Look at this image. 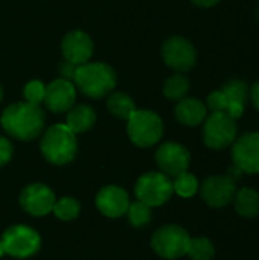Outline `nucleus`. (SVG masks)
Returning a JSON list of instances; mask_svg holds the SVG:
<instances>
[{
    "label": "nucleus",
    "instance_id": "f257e3e1",
    "mask_svg": "<svg viewBox=\"0 0 259 260\" xmlns=\"http://www.w3.org/2000/svg\"><path fill=\"white\" fill-rule=\"evenodd\" d=\"M44 113L40 105L26 101L9 105L0 117L3 129L14 139L23 142L37 139L44 128Z\"/></svg>",
    "mask_w": 259,
    "mask_h": 260
},
{
    "label": "nucleus",
    "instance_id": "f03ea898",
    "mask_svg": "<svg viewBox=\"0 0 259 260\" xmlns=\"http://www.w3.org/2000/svg\"><path fill=\"white\" fill-rule=\"evenodd\" d=\"M75 84L78 88L92 99L105 98L116 87V73L105 62H85L76 67Z\"/></svg>",
    "mask_w": 259,
    "mask_h": 260
},
{
    "label": "nucleus",
    "instance_id": "7ed1b4c3",
    "mask_svg": "<svg viewBox=\"0 0 259 260\" xmlns=\"http://www.w3.org/2000/svg\"><path fill=\"white\" fill-rule=\"evenodd\" d=\"M40 149L49 163L67 165L75 158L78 149L75 133H72L67 125L56 123L43 134Z\"/></svg>",
    "mask_w": 259,
    "mask_h": 260
},
{
    "label": "nucleus",
    "instance_id": "20e7f679",
    "mask_svg": "<svg viewBox=\"0 0 259 260\" xmlns=\"http://www.w3.org/2000/svg\"><path fill=\"white\" fill-rule=\"evenodd\" d=\"M249 98V87L241 79H234L224 84L221 90L212 91L208 96V107L212 111H223L232 119H238L244 113Z\"/></svg>",
    "mask_w": 259,
    "mask_h": 260
},
{
    "label": "nucleus",
    "instance_id": "39448f33",
    "mask_svg": "<svg viewBox=\"0 0 259 260\" xmlns=\"http://www.w3.org/2000/svg\"><path fill=\"white\" fill-rule=\"evenodd\" d=\"M127 122V131L131 142L140 148L156 145L163 136V122L154 111L136 110Z\"/></svg>",
    "mask_w": 259,
    "mask_h": 260
},
{
    "label": "nucleus",
    "instance_id": "423d86ee",
    "mask_svg": "<svg viewBox=\"0 0 259 260\" xmlns=\"http://www.w3.org/2000/svg\"><path fill=\"white\" fill-rule=\"evenodd\" d=\"M134 192L139 201L150 207H156L165 204L171 198L174 187L169 177L163 172H148L139 177Z\"/></svg>",
    "mask_w": 259,
    "mask_h": 260
},
{
    "label": "nucleus",
    "instance_id": "0eeeda50",
    "mask_svg": "<svg viewBox=\"0 0 259 260\" xmlns=\"http://www.w3.org/2000/svg\"><path fill=\"white\" fill-rule=\"evenodd\" d=\"M203 140L211 149H224L237 139V122L223 111H212L205 119Z\"/></svg>",
    "mask_w": 259,
    "mask_h": 260
},
{
    "label": "nucleus",
    "instance_id": "6e6552de",
    "mask_svg": "<svg viewBox=\"0 0 259 260\" xmlns=\"http://www.w3.org/2000/svg\"><path fill=\"white\" fill-rule=\"evenodd\" d=\"M189 235L179 225H165L159 229L151 239L153 250L165 259H179L186 254Z\"/></svg>",
    "mask_w": 259,
    "mask_h": 260
},
{
    "label": "nucleus",
    "instance_id": "1a4fd4ad",
    "mask_svg": "<svg viewBox=\"0 0 259 260\" xmlns=\"http://www.w3.org/2000/svg\"><path fill=\"white\" fill-rule=\"evenodd\" d=\"M2 244L6 254L24 259L38 251L41 239L34 229L26 225H12L3 233Z\"/></svg>",
    "mask_w": 259,
    "mask_h": 260
},
{
    "label": "nucleus",
    "instance_id": "9d476101",
    "mask_svg": "<svg viewBox=\"0 0 259 260\" xmlns=\"http://www.w3.org/2000/svg\"><path fill=\"white\" fill-rule=\"evenodd\" d=\"M162 55L171 69L177 72H188L195 66L197 53L191 41L183 37H171L162 46Z\"/></svg>",
    "mask_w": 259,
    "mask_h": 260
},
{
    "label": "nucleus",
    "instance_id": "9b49d317",
    "mask_svg": "<svg viewBox=\"0 0 259 260\" xmlns=\"http://www.w3.org/2000/svg\"><path fill=\"white\" fill-rule=\"evenodd\" d=\"M232 160L241 172L259 174V133H246L235 139Z\"/></svg>",
    "mask_w": 259,
    "mask_h": 260
},
{
    "label": "nucleus",
    "instance_id": "f8f14e48",
    "mask_svg": "<svg viewBox=\"0 0 259 260\" xmlns=\"http://www.w3.org/2000/svg\"><path fill=\"white\" fill-rule=\"evenodd\" d=\"M189 161H191V154L180 143L168 142V143L160 145L159 149L156 151L157 166L165 175H169V177H177L186 172Z\"/></svg>",
    "mask_w": 259,
    "mask_h": 260
},
{
    "label": "nucleus",
    "instance_id": "ddd939ff",
    "mask_svg": "<svg viewBox=\"0 0 259 260\" xmlns=\"http://www.w3.org/2000/svg\"><path fill=\"white\" fill-rule=\"evenodd\" d=\"M237 193L235 180L229 175H212L202 186V197L211 207H224Z\"/></svg>",
    "mask_w": 259,
    "mask_h": 260
},
{
    "label": "nucleus",
    "instance_id": "4468645a",
    "mask_svg": "<svg viewBox=\"0 0 259 260\" xmlns=\"http://www.w3.org/2000/svg\"><path fill=\"white\" fill-rule=\"evenodd\" d=\"M55 201L53 192L41 183L26 186L20 193L21 207L34 216H44L52 212Z\"/></svg>",
    "mask_w": 259,
    "mask_h": 260
},
{
    "label": "nucleus",
    "instance_id": "2eb2a0df",
    "mask_svg": "<svg viewBox=\"0 0 259 260\" xmlns=\"http://www.w3.org/2000/svg\"><path fill=\"white\" fill-rule=\"evenodd\" d=\"M76 90L75 85L64 79H55L49 85H46V93L43 102L46 104L47 110L52 113H66L75 105Z\"/></svg>",
    "mask_w": 259,
    "mask_h": 260
},
{
    "label": "nucleus",
    "instance_id": "dca6fc26",
    "mask_svg": "<svg viewBox=\"0 0 259 260\" xmlns=\"http://www.w3.org/2000/svg\"><path fill=\"white\" fill-rule=\"evenodd\" d=\"M61 50H63L64 59L73 62L75 66H81V64L89 62V59L92 58L93 41L85 32L72 30L64 37L61 43Z\"/></svg>",
    "mask_w": 259,
    "mask_h": 260
},
{
    "label": "nucleus",
    "instance_id": "f3484780",
    "mask_svg": "<svg viewBox=\"0 0 259 260\" xmlns=\"http://www.w3.org/2000/svg\"><path fill=\"white\" fill-rule=\"evenodd\" d=\"M96 206L108 218H119L127 213L130 206L128 195L124 189L118 186H107L99 190L96 197Z\"/></svg>",
    "mask_w": 259,
    "mask_h": 260
},
{
    "label": "nucleus",
    "instance_id": "a211bd4d",
    "mask_svg": "<svg viewBox=\"0 0 259 260\" xmlns=\"http://www.w3.org/2000/svg\"><path fill=\"white\" fill-rule=\"evenodd\" d=\"M206 105L195 98H183L176 107V117L180 123L188 126L200 125L206 119Z\"/></svg>",
    "mask_w": 259,
    "mask_h": 260
},
{
    "label": "nucleus",
    "instance_id": "6ab92c4d",
    "mask_svg": "<svg viewBox=\"0 0 259 260\" xmlns=\"http://www.w3.org/2000/svg\"><path fill=\"white\" fill-rule=\"evenodd\" d=\"M95 122H96V113L90 105H85V104L73 105L67 111L66 125L75 134L90 129L95 125Z\"/></svg>",
    "mask_w": 259,
    "mask_h": 260
},
{
    "label": "nucleus",
    "instance_id": "aec40b11",
    "mask_svg": "<svg viewBox=\"0 0 259 260\" xmlns=\"http://www.w3.org/2000/svg\"><path fill=\"white\" fill-rule=\"evenodd\" d=\"M235 210L244 218H255L259 215V193L250 187L240 189L235 197Z\"/></svg>",
    "mask_w": 259,
    "mask_h": 260
},
{
    "label": "nucleus",
    "instance_id": "412c9836",
    "mask_svg": "<svg viewBox=\"0 0 259 260\" xmlns=\"http://www.w3.org/2000/svg\"><path fill=\"white\" fill-rule=\"evenodd\" d=\"M107 107H108V111L114 117L124 119V120H128L131 117V114L136 111L134 101L125 93H111V94H108Z\"/></svg>",
    "mask_w": 259,
    "mask_h": 260
},
{
    "label": "nucleus",
    "instance_id": "4be33fe9",
    "mask_svg": "<svg viewBox=\"0 0 259 260\" xmlns=\"http://www.w3.org/2000/svg\"><path fill=\"white\" fill-rule=\"evenodd\" d=\"M188 91H189V79L182 73L172 75L171 78L166 79L163 85V94L169 101H180L188 94Z\"/></svg>",
    "mask_w": 259,
    "mask_h": 260
},
{
    "label": "nucleus",
    "instance_id": "5701e85b",
    "mask_svg": "<svg viewBox=\"0 0 259 260\" xmlns=\"http://www.w3.org/2000/svg\"><path fill=\"white\" fill-rule=\"evenodd\" d=\"M186 254L192 260H211L215 254V248L208 238H192L189 239Z\"/></svg>",
    "mask_w": 259,
    "mask_h": 260
},
{
    "label": "nucleus",
    "instance_id": "b1692460",
    "mask_svg": "<svg viewBox=\"0 0 259 260\" xmlns=\"http://www.w3.org/2000/svg\"><path fill=\"white\" fill-rule=\"evenodd\" d=\"M172 187H174V192L179 193L180 197L189 198V197L195 195V192L198 190V181L192 174L183 172V174L176 177V180L172 183Z\"/></svg>",
    "mask_w": 259,
    "mask_h": 260
},
{
    "label": "nucleus",
    "instance_id": "393cba45",
    "mask_svg": "<svg viewBox=\"0 0 259 260\" xmlns=\"http://www.w3.org/2000/svg\"><path fill=\"white\" fill-rule=\"evenodd\" d=\"M79 203L73 198H61L58 201H55L52 212L55 213L56 218L63 219V221H70L75 219L79 213Z\"/></svg>",
    "mask_w": 259,
    "mask_h": 260
},
{
    "label": "nucleus",
    "instance_id": "a878e982",
    "mask_svg": "<svg viewBox=\"0 0 259 260\" xmlns=\"http://www.w3.org/2000/svg\"><path fill=\"white\" fill-rule=\"evenodd\" d=\"M127 213H128L130 222L134 227H142L147 222H150V219H151V207L142 201H136V203L130 204L127 209Z\"/></svg>",
    "mask_w": 259,
    "mask_h": 260
},
{
    "label": "nucleus",
    "instance_id": "bb28decb",
    "mask_svg": "<svg viewBox=\"0 0 259 260\" xmlns=\"http://www.w3.org/2000/svg\"><path fill=\"white\" fill-rule=\"evenodd\" d=\"M44 93H46V85L41 81H31L23 88V96L26 102L34 105H40V102H43Z\"/></svg>",
    "mask_w": 259,
    "mask_h": 260
},
{
    "label": "nucleus",
    "instance_id": "cd10ccee",
    "mask_svg": "<svg viewBox=\"0 0 259 260\" xmlns=\"http://www.w3.org/2000/svg\"><path fill=\"white\" fill-rule=\"evenodd\" d=\"M12 152H14V149H12L11 142L5 137H0V166L6 165L11 160Z\"/></svg>",
    "mask_w": 259,
    "mask_h": 260
},
{
    "label": "nucleus",
    "instance_id": "c85d7f7f",
    "mask_svg": "<svg viewBox=\"0 0 259 260\" xmlns=\"http://www.w3.org/2000/svg\"><path fill=\"white\" fill-rule=\"evenodd\" d=\"M76 67H78V66H75L73 62H70V61L66 59V61L60 66V72H61V75H63L64 79L70 81V79H73V76H75Z\"/></svg>",
    "mask_w": 259,
    "mask_h": 260
},
{
    "label": "nucleus",
    "instance_id": "c756f323",
    "mask_svg": "<svg viewBox=\"0 0 259 260\" xmlns=\"http://www.w3.org/2000/svg\"><path fill=\"white\" fill-rule=\"evenodd\" d=\"M252 102L259 111V81L252 87Z\"/></svg>",
    "mask_w": 259,
    "mask_h": 260
},
{
    "label": "nucleus",
    "instance_id": "7c9ffc66",
    "mask_svg": "<svg viewBox=\"0 0 259 260\" xmlns=\"http://www.w3.org/2000/svg\"><path fill=\"white\" fill-rule=\"evenodd\" d=\"M218 2H220V0H192L194 5L202 6V8H211V6L217 5Z\"/></svg>",
    "mask_w": 259,
    "mask_h": 260
},
{
    "label": "nucleus",
    "instance_id": "2f4dec72",
    "mask_svg": "<svg viewBox=\"0 0 259 260\" xmlns=\"http://www.w3.org/2000/svg\"><path fill=\"white\" fill-rule=\"evenodd\" d=\"M3 254H5V248H3V244L0 241V256H3Z\"/></svg>",
    "mask_w": 259,
    "mask_h": 260
},
{
    "label": "nucleus",
    "instance_id": "473e14b6",
    "mask_svg": "<svg viewBox=\"0 0 259 260\" xmlns=\"http://www.w3.org/2000/svg\"><path fill=\"white\" fill-rule=\"evenodd\" d=\"M2 98H3V90H2V85H0V102H2Z\"/></svg>",
    "mask_w": 259,
    "mask_h": 260
}]
</instances>
